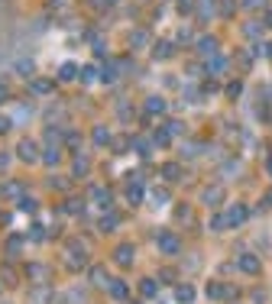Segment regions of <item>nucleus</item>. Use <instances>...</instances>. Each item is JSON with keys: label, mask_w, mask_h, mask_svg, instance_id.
Segmentation results:
<instances>
[{"label": "nucleus", "mask_w": 272, "mask_h": 304, "mask_svg": "<svg viewBox=\"0 0 272 304\" xmlns=\"http://www.w3.org/2000/svg\"><path fill=\"white\" fill-rule=\"evenodd\" d=\"M78 78V65H72V62H65L62 68H58V81H72Z\"/></svg>", "instance_id": "nucleus-25"}, {"label": "nucleus", "mask_w": 272, "mask_h": 304, "mask_svg": "<svg viewBox=\"0 0 272 304\" xmlns=\"http://www.w3.org/2000/svg\"><path fill=\"white\" fill-rule=\"evenodd\" d=\"M172 55H175V46L168 42V39H162V42L152 46V58H156V62H168Z\"/></svg>", "instance_id": "nucleus-11"}, {"label": "nucleus", "mask_w": 272, "mask_h": 304, "mask_svg": "<svg viewBox=\"0 0 272 304\" xmlns=\"http://www.w3.org/2000/svg\"><path fill=\"white\" fill-rule=\"evenodd\" d=\"M107 288H110V298H117V301L130 298V285H126L124 278H110V285H107Z\"/></svg>", "instance_id": "nucleus-12"}, {"label": "nucleus", "mask_w": 272, "mask_h": 304, "mask_svg": "<svg viewBox=\"0 0 272 304\" xmlns=\"http://www.w3.org/2000/svg\"><path fill=\"white\" fill-rule=\"evenodd\" d=\"M214 10H217V6H214V0H201V4H198V13H201V16H210Z\"/></svg>", "instance_id": "nucleus-40"}, {"label": "nucleus", "mask_w": 272, "mask_h": 304, "mask_svg": "<svg viewBox=\"0 0 272 304\" xmlns=\"http://www.w3.org/2000/svg\"><path fill=\"white\" fill-rule=\"evenodd\" d=\"M117 224H120L117 214H114V210H104V217L98 220V230H100V233H114V230H117Z\"/></svg>", "instance_id": "nucleus-14"}, {"label": "nucleus", "mask_w": 272, "mask_h": 304, "mask_svg": "<svg viewBox=\"0 0 272 304\" xmlns=\"http://www.w3.org/2000/svg\"><path fill=\"white\" fill-rule=\"evenodd\" d=\"M224 201H227V191H224V184H208V188L201 191V204L210 207V210H217Z\"/></svg>", "instance_id": "nucleus-1"}, {"label": "nucleus", "mask_w": 272, "mask_h": 304, "mask_svg": "<svg viewBox=\"0 0 272 304\" xmlns=\"http://www.w3.org/2000/svg\"><path fill=\"white\" fill-rule=\"evenodd\" d=\"M236 266H240V268H243V272H246V275H256V272H260V268H262V262H260V256H256V252H240V259H236Z\"/></svg>", "instance_id": "nucleus-5"}, {"label": "nucleus", "mask_w": 272, "mask_h": 304, "mask_svg": "<svg viewBox=\"0 0 272 304\" xmlns=\"http://www.w3.org/2000/svg\"><path fill=\"white\" fill-rule=\"evenodd\" d=\"M91 282L94 285H110V278H107L104 268H91Z\"/></svg>", "instance_id": "nucleus-32"}, {"label": "nucleus", "mask_w": 272, "mask_h": 304, "mask_svg": "<svg viewBox=\"0 0 272 304\" xmlns=\"http://www.w3.org/2000/svg\"><path fill=\"white\" fill-rule=\"evenodd\" d=\"M224 217H227V226H230V230H236V226H243V224L250 220V207L236 201V204L227 207V214H224Z\"/></svg>", "instance_id": "nucleus-2"}, {"label": "nucleus", "mask_w": 272, "mask_h": 304, "mask_svg": "<svg viewBox=\"0 0 272 304\" xmlns=\"http://www.w3.org/2000/svg\"><path fill=\"white\" fill-rule=\"evenodd\" d=\"M81 207H84V204H81V198H68L65 210H68V214H81Z\"/></svg>", "instance_id": "nucleus-41"}, {"label": "nucleus", "mask_w": 272, "mask_h": 304, "mask_svg": "<svg viewBox=\"0 0 272 304\" xmlns=\"http://www.w3.org/2000/svg\"><path fill=\"white\" fill-rule=\"evenodd\" d=\"M142 110H146L149 116H159V114H166V98H159V94H149L146 104H142Z\"/></svg>", "instance_id": "nucleus-9"}, {"label": "nucleus", "mask_w": 272, "mask_h": 304, "mask_svg": "<svg viewBox=\"0 0 272 304\" xmlns=\"http://www.w3.org/2000/svg\"><path fill=\"white\" fill-rule=\"evenodd\" d=\"M26 275H30L32 282H46V275H49V272H46L42 262H30V266H26Z\"/></svg>", "instance_id": "nucleus-18"}, {"label": "nucleus", "mask_w": 272, "mask_h": 304, "mask_svg": "<svg viewBox=\"0 0 272 304\" xmlns=\"http://www.w3.org/2000/svg\"><path fill=\"white\" fill-rule=\"evenodd\" d=\"M243 32H246L250 39H260L262 36V23H246V26H243Z\"/></svg>", "instance_id": "nucleus-33"}, {"label": "nucleus", "mask_w": 272, "mask_h": 304, "mask_svg": "<svg viewBox=\"0 0 272 304\" xmlns=\"http://www.w3.org/2000/svg\"><path fill=\"white\" fill-rule=\"evenodd\" d=\"M156 243H159V252H162V256H178V252H182L178 236H175V233H168V230H162L159 236H156Z\"/></svg>", "instance_id": "nucleus-3"}, {"label": "nucleus", "mask_w": 272, "mask_h": 304, "mask_svg": "<svg viewBox=\"0 0 272 304\" xmlns=\"http://www.w3.org/2000/svg\"><path fill=\"white\" fill-rule=\"evenodd\" d=\"M88 172H91V162H88V156H74V162H72V175H74V178H84Z\"/></svg>", "instance_id": "nucleus-16"}, {"label": "nucleus", "mask_w": 272, "mask_h": 304, "mask_svg": "<svg viewBox=\"0 0 272 304\" xmlns=\"http://www.w3.org/2000/svg\"><path fill=\"white\" fill-rule=\"evenodd\" d=\"M217 46H220V42H217V36H201V39H194V52H198L204 62L217 55Z\"/></svg>", "instance_id": "nucleus-4"}, {"label": "nucleus", "mask_w": 272, "mask_h": 304, "mask_svg": "<svg viewBox=\"0 0 272 304\" xmlns=\"http://www.w3.org/2000/svg\"><path fill=\"white\" fill-rule=\"evenodd\" d=\"M140 292H142V298H156L159 282H156V278H142V282H140Z\"/></svg>", "instance_id": "nucleus-23"}, {"label": "nucleus", "mask_w": 272, "mask_h": 304, "mask_svg": "<svg viewBox=\"0 0 272 304\" xmlns=\"http://www.w3.org/2000/svg\"><path fill=\"white\" fill-rule=\"evenodd\" d=\"M234 294H236V288H227L220 282H210L208 285V298H214V301H230Z\"/></svg>", "instance_id": "nucleus-7"}, {"label": "nucleus", "mask_w": 272, "mask_h": 304, "mask_svg": "<svg viewBox=\"0 0 272 304\" xmlns=\"http://www.w3.org/2000/svg\"><path fill=\"white\" fill-rule=\"evenodd\" d=\"M227 68H230V62L224 58V55H214V58H208V62H204V72H208L210 78H220V74L227 72Z\"/></svg>", "instance_id": "nucleus-6"}, {"label": "nucleus", "mask_w": 272, "mask_h": 304, "mask_svg": "<svg viewBox=\"0 0 272 304\" xmlns=\"http://www.w3.org/2000/svg\"><path fill=\"white\" fill-rule=\"evenodd\" d=\"M133 246L130 243H124V246H117V252H114V259H117L120 262V266H130V262H133Z\"/></svg>", "instance_id": "nucleus-17"}, {"label": "nucleus", "mask_w": 272, "mask_h": 304, "mask_svg": "<svg viewBox=\"0 0 272 304\" xmlns=\"http://www.w3.org/2000/svg\"><path fill=\"white\" fill-rule=\"evenodd\" d=\"M6 100H10V88L0 84V104H6Z\"/></svg>", "instance_id": "nucleus-45"}, {"label": "nucleus", "mask_w": 272, "mask_h": 304, "mask_svg": "<svg viewBox=\"0 0 272 304\" xmlns=\"http://www.w3.org/2000/svg\"><path fill=\"white\" fill-rule=\"evenodd\" d=\"M142 194H146V191H142V184H136V182L126 184V201H130V204H140Z\"/></svg>", "instance_id": "nucleus-22"}, {"label": "nucleus", "mask_w": 272, "mask_h": 304, "mask_svg": "<svg viewBox=\"0 0 272 304\" xmlns=\"http://www.w3.org/2000/svg\"><path fill=\"white\" fill-rule=\"evenodd\" d=\"M16 207H20V210H26V214H36V201H32V198H20V201H16Z\"/></svg>", "instance_id": "nucleus-34"}, {"label": "nucleus", "mask_w": 272, "mask_h": 304, "mask_svg": "<svg viewBox=\"0 0 272 304\" xmlns=\"http://www.w3.org/2000/svg\"><path fill=\"white\" fill-rule=\"evenodd\" d=\"M269 0H243V10H266Z\"/></svg>", "instance_id": "nucleus-37"}, {"label": "nucleus", "mask_w": 272, "mask_h": 304, "mask_svg": "<svg viewBox=\"0 0 272 304\" xmlns=\"http://www.w3.org/2000/svg\"><path fill=\"white\" fill-rule=\"evenodd\" d=\"M10 168V156H6V152H0V172H6Z\"/></svg>", "instance_id": "nucleus-43"}, {"label": "nucleus", "mask_w": 272, "mask_h": 304, "mask_svg": "<svg viewBox=\"0 0 272 304\" xmlns=\"http://www.w3.org/2000/svg\"><path fill=\"white\" fill-rule=\"evenodd\" d=\"M166 130H168V136H182L185 133V123L182 120H166Z\"/></svg>", "instance_id": "nucleus-31"}, {"label": "nucleus", "mask_w": 272, "mask_h": 304, "mask_svg": "<svg viewBox=\"0 0 272 304\" xmlns=\"http://www.w3.org/2000/svg\"><path fill=\"white\" fill-rule=\"evenodd\" d=\"M4 250H6V256H20V250H23V236H20V233H13V236H6Z\"/></svg>", "instance_id": "nucleus-19"}, {"label": "nucleus", "mask_w": 272, "mask_h": 304, "mask_svg": "<svg viewBox=\"0 0 272 304\" xmlns=\"http://www.w3.org/2000/svg\"><path fill=\"white\" fill-rule=\"evenodd\" d=\"M91 140L98 142V146H107V142H110V130H107V126H94L91 130Z\"/></svg>", "instance_id": "nucleus-24"}, {"label": "nucleus", "mask_w": 272, "mask_h": 304, "mask_svg": "<svg viewBox=\"0 0 272 304\" xmlns=\"http://www.w3.org/2000/svg\"><path fill=\"white\" fill-rule=\"evenodd\" d=\"M210 230H214V233L227 230V217H224V214H214V220H210Z\"/></svg>", "instance_id": "nucleus-36"}, {"label": "nucleus", "mask_w": 272, "mask_h": 304, "mask_svg": "<svg viewBox=\"0 0 272 304\" xmlns=\"http://www.w3.org/2000/svg\"><path fill=\"white\" fill-rule=\"evenodd\" d=\"M266 55H269V58H272V42H266Z\"/></svg>", "instance_id": "nucleus-51"}, {"label": "nucleus", "mask_w": 272, "mask_h": 304, "mask_svg": "<svg viewBox=\"0 0 272 304\" xmlns=\"http://www.w3.org/2000/svg\"><path fill=\"white\" fill-rule=\"evenodd\" d=\"M182 175H185V168H182L178 162H166V165H162V178H166L168 184H172V182H182Z\"/></svg>", "instance_id": "nucleus-13"}, {"label": "nucleus", "mask_w": 272, "mask_h": 304, "mask_svg": "<svg viewBox=\"0 0 272 304\" xmlns=\"http://www.w3.org/2000/svg\"><path fill=\"white\" fill-rule=\"evenodd\" d=\"M266 172H269V178H272V156L266 158Z\"/></svg>", "instance_id": "nucleus-50"}, {"label": "nucleus", "mask_w": 272, "mask_h": 304, "mask_svg": "<svg viewBox=\"0 0 272 304\" xmlns=\"http://www.w3.org/2000/svg\"><path fill=\"white\" fill-rule=\"evenodd\" d=\"M30 240H36V243H42V240H46V230H42V226H39V224H32V230H30Z\"/></svg>", "instance_id": "nucleus-42"}, {"label": "nucleus", "mask_w": 272, "mask_h": 304, "mask_svg": "<svg viewBox=\"0 0 272 304\" xmlns=\"http://www.w3.org/2000/svg\"><path fill=\"white\" fill-rule=\"evenodd\" d=\"M16 74L30 78V74H32V62H30V58H26V62H16Z\"/></svg>", "instance_id": "nucleus-39"}, {"label": "nucleus", "mask_w": 272, "mask_h": 304, "mask_svg": "<svg viewBox=\"0 0 272 304\" xmlns=\"http://www.w3.org/2000/svg\"><path fill=\"white\" fill-rule=\"evenodd\" d=\"M58 140H62V130L58 126H46V146H58Z\"/></svg>", "instance_id": "nucleus-30"}, {"label": "nucleus", "mask_w": 272, "mask_h": 304, "mask_svg": "<svg viewBox=\"0 0 272 304\" xmlns=\"http://www.w3.org/2000/svg\"><path fill=\"white\" fill-rule=\"evenodd\" d=\"M16 156L20 158H23V162H39V152H36V142H32V140H23V142H20V146H16Z\"/></svg>", "instance_id": "nucleus-8"}, {"label": "nucleus", "mask_w": 272, "mask_h": 304, "mask_svg": "<svg viewBox=\"0 0 272 304\" xmlns=\"http://www.w3.org/2000/svg\"><path fill=\"white\" fill-rule=\"evenodd\" d=\"M58 158H62V156H58V149L49 146V149H46V156H42V162L46 165H58Z\"/></svg>", "instance_id": "nucleus-35"}, {"label": "nucleus", "mask_w": 272, "mask_h": 304, "mask_svg": "<svg viewBox=\"0 0 272 304\" xmlns=\"http://www.w3.org/2000/svg\"><path fill=\"white\" fill-rule=\"evenodd\" d=\"M194 298H198L194 285H175V301H178V304H192Z\"/></svg>", "instance_id": "nucleus-15"}, {"label": "nucleus", "mask_w": 272, "mask_h": 304, "mask_svg": "<svg viewBox=\"0 0 272 304\" xmlns=\"http://www.w3.org/2000/svg\"><path fill=\"white\" fill-rule=\"evenodd\" d=\"M266 207H272V191H266V201H262Z\"/></svg>", "instance_id": "nucleus-49"}, {"label": "nucleus", "mask_w": 272, "mask_h": 304, "mask_svg": "<svg viewBox=\"0 0 272 304\" xmlns=\"http://www.w3.org/2000/svg\"><path fill=\"white\" fill-rule=\"evenodd\" d=\"M91 201L98 207H104V210H110V188H104V184H94L91 188Z\"/></svg>", "instance_id": "nucleus-10"}, {"label": "nucleus", "mask_w": 272, "mask_h": 304, "mask_svg": "<svg viewBox=\"0 0 272 304\" xmlns=\"http://www.w3.org/2000/svg\"><path fill=\"white\" fill-rule=\"evenodd\" d=\"M152 142H156V146H162V149H166L168 142H172V136H168V130H166V126H159V130H156V133H152Z\"/></svg>", "instance_id": "nucleus-28"}, {"label": "nucleus", "mask_w": 272, "mask_h": 304, "mask_svg": "<svg viewBox=\"0 0 272 304\" xmlns=\"http://www.w3.org/2000/svg\"><path fill=\"white\" fill-rule=\"evenodd\" d=\"M162 282H175V285H178V278H175V272H168V268H166V272H162Z\"/></svg>", "instance_id": "nucleus-46"}, {"label": "nucleus", "mask_w": 272, "mask_h": 304, "mask_svg": "<svg viewBox=\"0 0 272 304\" xmlns=\"http://www.w3.org/2000/svg\"><path fill=\"white\" fill-rule=\"evenodd\" d=\"M178 42H192V30H178Z\"/></svg>", "instance_id": "nucleus-44"}, {"label": "nucleus", "mask_w": 272, "mask_h": 304, "mask_svg": "<svg viewBox=\"0 0 272 304\" xmlns=\"http://www.w3.org/2000/svg\"><path fill=\"white\" fill-rule=\"evenodd\" d=\"M217 13H220V16H234L236 13V0H217Z\"/></svg>", "instance_id": "nucleus-27"}, {"label": "nucleus", "mask_w": 272, "mask_h": 304, "mask_svg": "<svg viewBox=\"0 0 272 304\" xmlns=\"http://www.w3.org/2000/svg\"><path fill=\"white\" fill-rule=\"evenodd\" d=\"M126 42H130L133 49H142V46H149V32H146V30H133Z\"/></svg>", "instance_id": "nucleus-20"}, {"label": "nucleus", "mask_w": 272, "mask_h": 304, "mask_svg": "<svg viewBox=\"0 0 272 304\" xmlns=\"http://www.w3.org/2000/svg\"><path fill=\"white\" fill-rule=\"evenodd\" d=\"M32 91H36V94H52V91H56V81H49V78H32Z\"/></svg>", "instance_id": "nucleus-21"}, {"label": "nucleus", "mask_w": 272, "mask_h": 304, "mask_svg": "<svg viewBox=\"0 0 272 304\" xmlns=\"http://www.w3.org/2000/svg\"><path fill=\"white\" fill-rule=\"evenodd\" d=\"M262 26H272V10H266V20H262Z\"/></svg>", "instance_id": "nucleus-48"}, {"label": "nucleus", "mask_w": 272, "mask_h": 304, "mask_svg": "<svg viewBox=\"0 0 272 304\" xmlns=\"http://www.w3.org/2000/svg\"><path fill=\"white\" fill-rule=\"evenodd\" d=\"M149 201H152L156 207H162L168 201V188H152V191H149Z\"/></svg>", "instance_id": "nucleus-26"}, {"label": "nucleus", "mask_w": 272, "mask_h": 304, "mask_svg": "<svg viewBox=\"0 0 272 304\" xmlns=\"http://www.w3.org/2000/svg\"><path fill=\"white\" fill-rule=\"evenodd\" d=\"M6 130H10V120H6V116H0V136H4Z\"/></svg>", "instance_id": "nucleus-47"}, {"label": "nucleus", "mask_w": 272, "mask_h": 304, "mask_svg": "<svg viewBox=\"0 0 272 304\" xmlns=\"http://www.w3.org/2000/svg\"><path fill=\"white\" fill-rule=\"evenodd\" d=\"M182 156H185V158H194V156H201V142H188V146L182 149Z\"/></svg>", "instance_id": "nucleus-38"}, {"label": "nucleus", "mask_w": 272, "mask_h": 304, "mask_svg": "<svg viewBox=\"0 0 272 304\" xmlns=\"http://www.w3.org/2000/svg\"><path fill=\"white\" fill-rule=\"evenodd\" d=\"M240 94H243V81H240V78L227 81V98H230V100H236V98H240Z\"/></svg>", "instance_id": "nucleus-29"}]
</instances>
